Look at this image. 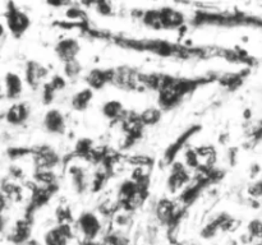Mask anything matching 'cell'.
<instances>
[{"mask_svg":"<svg viewBox=\"0 0 262 245\" xmlns=\"http://www.w3.org/2000/svg\"><path fill=\"white\" fill-rule=\"evenodd\" d=\"M217 74L215 73L211 77H200V78H186V77H176L163 73L160 88L156 92L158 106L164 112L177 109L181 106L187 96L193 93L200 87L210 82H216Z\"/></svg>","mask_w":262,"mask_h":245,"instance_id":"cell-1","label":"cell"},{"mask_svg":"<svg viewBox=\"0 0 262 245\" xmlns=\"http://www.w3.org/2000/svg\"><path fill=\"white\" fill-rule=\"evenodd\" d=\"M192 27H252L262 30V18L243 12L197 10L189 19Z\"/></svg>","mask_w":262,"mask_h":245,"instance_id":"cell-2","label":"cell"},{"mask_svg":"<svg viewBox=\"0 0 262 245\" xmlns=\"http://www.w3.org/2000/svg\"><path fill=\"white\" fill-rule=\"evenodd\" d=\"M74 230L83 240H99L105 235L104 221L99 212L82 211L74 219Z\"/></svg>","mask_w":262,"mask_h":245,"instance_id":"cell-3","label":"cell"},{"mask_svg":"<svg viewBox=\"0 0 262 245\" xmlns=\"http://www.w3.org/2000/svg\"><path fill=\"white\" fill-rule=\"evenodd\" d=\"M140 71L129 65H119L112 68L110 86L124 92L143 91L140 84Z\"/></svg>","mask_w":262,"mask_h":245,"instance_id":"cell-4","label":"cell"},{"mask_svg":"<svg viewBox=\"0 0 262 245\" xmlns=\"http://www.w3.org/2000/svg\"><path fill=\"white\" fill-rule=\"evenodd\" d=\"M192 179L193 176L189 173V168L182 161H174L170 165V173L166 179V188L170 194H179L191 183Z\"/></svg>","mask_w":262,"mask_h":245,"instance_id":"cell-5","label":"cell"},{"mask_svg":"<svg viewBox=\"0 0 262 245\" xmlns=\"http://www.w3.org/2000/svg\"><path fill=\"white\" fill-rule=\"evenodd\" d=\"M67 165V175L72 190L78 195L86 194L91 189V174H89L86 167L79 163L68 162Z\"/></svg>","mask_w":262,"mask_h":245,"instance_id":"cell-6","label":"cell"},{"mask_svg":"<svg viewBox=\"0 0 262 245\" xmlns=\"http://www.w3.org/2000/svg\"><path fill=\"white\" fill-rule=\"evenodd\" d=\"M31 152L33 155L36 170H54L61 163V156L55 148L49 144L38 145Z\"/></svg>","mask_w":262,"mask_h":245,"instance_id":"cell-7","label":"cell"},{"mask_svg":"<svg viewBox=\"0 0 262 245\" xmlns=\"http://www.w3.org/2000/svg\"><path fill=\"white\" fill-rule=\"evenodd\" d=\"M5 17H7L8 28H9V31L12 32V35L17 38H19L20 36L25 35L26 31H27L31 26L30 17H28L25 12L18 9L13 2H9V4H8Z\"/></svg>","mask_w":262,"mask_h":245,"instance_id":"cell-8","label":"cell"},{"mask_svg":"<svg viewBox=\"0 0 262 245\" xmlns=\"http://www.w3.org/2000/svg\"><path fill=\"white\" fill-rule=\"evenodd\" d=\"M200 130H201V127H200V125H192L188 129L184 130L174 142H171L170 144H169V147L165 150V152H164V163H165V165H171L174 161H177L176 158L178 157V155L182 152V150L186 148V145L188 144L191 138L194 137Z\"/></svg>","mask_w":262,"mask_h":245,"instance_id":"cell-9","label":"cell"},{"mask_svg":"<svg viewBox=\"0 0 262 245\" xmlns=\"http://www.w3.org/2000/svg\"><path fill=\"white\" fill-rule=\"evenodd\" d=\"M42 128L51 135H64L68 129L67 117L61 110L51 107L43 114Z\"/></svg>","mask_w":262,"mask_h":245,"instance_id":"cell-10","label":"cell"},{"mask_svg":"<svg viewBox=\"0 0 262 245\" xmlns=\"http://www.w3.org/2000/svg\"><path fill=\"white\" fill-rule=\"evenodd\" d=\"M159 13L163 31H179L188 23L186 14L173 7L159 8Z\"/></svg>","mask_w":262,"mask_h":245,"instance_id":"cell-11","label":"cell"},{"mask_svg":"<svg viewBox=\"0 0 262 245\" xmlns=\"http://www.w3.org/2000/svg\"><path fill=\"white\" fill-rule=\"evenodd\" d=\"M73 229L71 224H56L43 234V245H71Z\"/></svg>","mask_w":262,"mask_h":245,"instance_id":"cell-12","label":"cell"},{"mask_svg":"<svg viewBox=\"0 0 262 245\" xmlns=\"http://www.w3.org/2000/svg\"><path fill=\"white\" fill-rule=\"evenodd\" d=\"M81 50V43H79V41L77 38L73 37L61 38L54 46V53H55V56L61 64L78 59Z\"/></svg>","mask_w":262,"mask_h":245,"instance_id":"cell-13","label":"cell"},{"mask_svg":"<svg viewBox=\"0 0 262 245\" xmlns=\"http://www.w3.org/2000/svg\"><path fill=\"white\" fill-rule=\"evenodd\" d=\"M49 77V69L36 60L27 61L25 66V82L32 89H38L43 86Z\"/></svg>","mask_w":262,"mask_h":245,"instance_id":"cell-14","label":"cell"},{"mask_svg":"<svg viewBox=\"0 0 262 245\" xmlns=\"http://www.w3.org/2000/svg\"><path fill=\"white\" fill-rule=\"evenodd\" d=\"M86 87L96 91H101L112 82V68H92L83 76Z\"/></svg>","mask_w":262,"mask_h":245,"instance_id":"cell-15","label":"cell"},{"mask_svg":"<svg viewBox=\"0 0 262 245\" xmlns=\"http://www.w3.org/2000/svg\"><path fill=\"white\" fill-rule=\"evenodd\" d=\"M248 74H250V69L241 71H225V73L217 74L216 82L228 91H235L242 87Z\"/></svg>","mask_w":262,"mask_h":245,"instance_id":"cell-16","label":"cell"},{"mask_svg":"<svg viewBox=\"0 0 262 245\" xmlns=\"http://www.w3.org/2000/svg\"><path fill=\"white\" fill-rule=\"evenodd\" d=\"M31 234H32V218L25 217L15 222L9 239L15 245H25L31 239Z\"/></svg>","mask_w":262,"mask_h":245,"instance_id":"cell-17","label":"cell"},{"mask_svg":"<svg viewBox=\"0 0 262 245\" xmlns=\"http://www.w3.org/2000/svg\"><path fill=\"white\" fill-rule=\"evenodd\" d=\"M127 111L128 110L125 109L124 105L119 100H107L100 107V112H101L102 116L109 120L110 122H115V124L117 122L119 124L120 120L127 114Z\"/></svg>","mask_w":262,"mask_h":245,"instance_id":"cell-18","label":"cell"},{"mask_svg":"<svg viewBox=\"0 0 262 245\" xmlns=\"http://www.w3.org/2000/svg\"><path fill=\"white\" fill-rule=\"evenodd\" d=\"M95 91L89 88V87H83V88L78 89L74 92L69 100V106L73 111L83 112L90 107L91 102L94 101Z\"/></svg>","mask_w":262,"mask_h":245,"instance_id":"cell-19","label":"cell"},{"mask_svg":"<svg viewBox=\"0 0 262 245\" xmlns=\"http://www.w3.org/2000/svg\"><path fill=\"white\" fill-rule=\"evenodd\" d=\"M31 115V109L26 102H15L8 109L5 114V120L10 125H22L28 120Z\"/></svg>","mask_w":262,"mask_h":245,"instance_id":"cell-20","label":"cell"},{"mask_svg":"<svg viewBox=\"0 0 262 245\" xmlns=\"http://www.w3.org/2000/svg\"><path fill=\"white\" fill-rule=\"evenodd\" d=\"M5 84V96L10 100H17L23 92V79L20 78L19 74L9 73L5 76L4 79Z\"/></svg>","mask_w":262,"mask_h":245,"instance_id":"cell-21","label":"cell"},{"mask_svg":"<svg viewBox=\"0 0 262 245\" xmlns=\"http://www.w3.org/2000/svg\"><path fill=\"white\" fill-rule=\"evenodd\" d=\"M163 110L159 106H150L143 109L142 111H140V120L142 122V125L145 128L155 127L163 119Z\"/></svg>","mask_w":262,"mask_h":245,"instance_id":"cell-22","label":"cell"},{"mask_svg":"<svg viewBox=\"0 0 262 245\" xmlns=\"http://www.w3.org/2000/svg\"><path fill=\"white\" fill-rule=\"evenodd\" d=\"M102 242L104 245H130V237L128 236L125 230L114 227L105 232L102 236Z\"/></svg>","mask_w":262,"mask_h":245,"instance_id":"cell-23","label":"cell"},{"mask_svg":"<svg viewBox=\"0 0 262 245\" xmlns=\"http://www.w3.org/2000/svg\"><path fill=\"white\" fill-rule=\"evenodd\" d=\"M61 65H63V76L68 81H76V79H78L82 76L83 66H82L81 61L78 59L68 61V63H64Z\"/></svg>","mask_w":262,"mask_h":245,"instance_id":"cell-24","label":"cell"},{"mask_svg":"<svg viewBox=\"0 0 262 245\" xmlns=\"http://www.w3.org/2000/svg\"><path fill=\"white\" fill-rule=\"evenodd\" d=\"M182 162L189 168V170H200L201 168V158L199 152L194 147H188L183 152V161Z\"/></svg>","mask_w":262,"mask_h":245,"instance_id":"cell-25","label":"cell"},{"mask_svg":"<svg viewBox=\"0 0 262 245\" xmlns=\"http://www.w3.org/2000/svg\"><path fill=\"white\" fill-rule=\"evenodd\" d=\"M67 19L71 22H87L86 10L78 5H71L66 9Z\"/></svg>","mask_w":262,"mask_h":245,"instance_id":"cell-26","label":"cell"},{"mask_svg":"<svg viewBox=\"0 0 262 245\" xmlns=\"http://www.w3.org/2000/svg\"><path fill=\"white\" fill-rule=\"evenodd\" d=\"M248 235L252 237L253 240L255 239H261L262 236V219L260 218H253L248 222L247 225V230H246Z\"/></svg>","mask_w":262,"mask_h":245,"instance_id":"cell-27","label":"cell"},{"mask_svg":"<svg viewBox=\"0 0 262 245\" xmlns=\"http://www.w3.org/2000/svg\"><path fill=\"white\" fill-rule=\"evenodd\" d=\"M48 82L50 83V86L55 89L56 93L63 92L64 89L67 88V84H68V79H67L63 74H58V73L53 74Z\"/></svg>","mask_w":262,"mask_h":245,"instance_id":"cell-28","label":"cell"},{"mask_svg":"<svg viewBox=\"0 0 262 245\" xmlns=\"http://www.w3.org/2000/svg\"><path fill=\"white\" fill-rule=\"evenodd\" d=\"M247 194L250 195L251 199H256V201H261L262 199V176L256 179L255 181L248 185Z\"/></svg>","mask_w":262,"mask_h":245,"instance_id":"cell-29","label":"cell"},{"mask_svg":"<svg viewBox=\"0 0 262 245\" xmlns=\"http://www.w3.org/2000/svg\"><path fill=\"white\" fill-rule=\"evenodd\" d=\"M248 138H250V142L252 144H258L262 142V117L252 125V128L248 132Z\"/></svg>","mask_w":262,"mask_h":245,"instance_id":"cell-30","label":"cell"},{"mask_svg":"<svg viewBox=\"0 0 262 245\" xmlns=\"http://www.w3.org/2000/svg\"><path fill=\"white\" fill-rule=\"evenodd\" d=\"M95 10L102 17H112L114 14V8H113L112 0H99V3L95 7Z\"/></svg>","mask_w":262,"mask_h":245,"instance_id":"cell-31","label":"cell"},{"mask_svg":"<svg viewBox=\"0 0 262 245\" xmlns=\"http://www.w3.org/2000/svg\"><path fill=\"white\" fill-rule=\"evenodd\" d=\"M46 4L49 7L54 8V9H63V8H69L71 5H73L72 0H45Z\"/></svg>","mask_w":262,"mask_h":245,"instance_id":"cell-32","label":"cell"},{"mask_svg":"<svg viewBox=\"0 0 262 245\" xmlns=\"http://www.w3.org/2000/svg\"><path fill=\"white\" fill-rule=\"evenodd\" d=\"M79 3H81V7L83 8V9H89V8L96 7L99 0H79Z\"/></svg>","mask_w":262,"mask_h":245,"instance_id":"cell-33","label":"cell"},{"mask_svg":"<svg viewBox=\"0 0 262 245\" xmlns=\"http://www.w3.org/2000/svg\"><path fill=\"white\" fill-rule=\"evenodd\" d=\"M79 245H104L102 240H83L81 239L79 240Z\"/></svg>","mask_w":262,"mask_h":245,"instance_id":"cell-34","label":"cell"},{"mask_svg":"<svg viewBox=\"0 0 262 245\" xmlns=\"http://www.w3.org/2000/svg\"><path fill=\"white\" fill-rule=\"evenodd\" d=\"M5 204H7V201H5V197L4 194L0 193V214H2V212L4 211L5 208Z\"/></svg>","mask_w":262,"mask_h":245,"instance_id":"cell-35","label":"cell"},{"mask_svg":"<svg viewBox=\"0 0 262 245\" xmlns=\"http://www.w3.org/2000/svg\"><path fill=\"white\" fill-rule=\"evenodd\" d=\"M25 245H41V244H40V242L37 241V240H35V239H30V240H28L27 242H26Z\"/></svg>","mask_w":262,"mask_h":245,"instance_id":"cell-36","label":"cell"},{"mask_svg":"<svg viewBox=\"0 0 262 245\" xmlns=\"http://www.w3.org/2000/svg\"><path fill=\"white\" fill-rule=\"evenodd\" d=\"M3 35H4V27H3V24L0 23V37H2Z\"/></svg>","mask_w":262,"mask_h":245,"instance_id":"cell-37","label":"cell"}]
</instances>
